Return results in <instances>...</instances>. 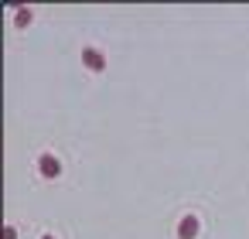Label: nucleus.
<instances>
[{"mask_svg":"<svg viewBox=\"0 0 249 239\" xmlns=\"http://www.w3.org/2000/svg\"><path fill=\"white\" fill-rule=\"evenodd\" d=\"M38 174H41V178H48V181H55V178L62 174V161H58L55 154H48V150H45V154H38Z\"/></svg>","mask_w":249,"mask_h":239,"instance_id":"nucleus-1","label":"nucleus"},{"mask_svg":"<svg viewBox=\"0 0 249 239\" xmlns=\"http://www.w3.org/2000/svg\"><path fill=\"white\" fill-rule=\"evenodd\" d=\"M198 232H201V219L195 212H184L181 222H178V239H195Z\"/></svg>","mask_w":249,"mask_h":239,"instance_id":"nucleus-2","label":"nucleus"},{"mask_svg":"<svg viewBox=\"0 0 249 239\" xmlns=\"http://www.w3.org/2000/svg\"><path fill=\"white\" fill-rule=\"evenodd\" d=\"M82 65H86L89 72H103V69H106V55H103L99 48L86 45V48H82Z\"/></svg>","mask_w":249,"mask_h":239,"instance_id":"nucleus-3","label":"nucleus"},{"mask_svg":"<svg viewBox=\"0 0 249 239\" xmlns=\"http://www.w3.org/2000/svg\"><path fill=\"white\" fill-rule=\"evenodd\" d=\"M31 18H35V11H31V7H21V11L14 14V24H18V28H28Z\"/></svg>","mask_w":249,"mask_h":239,"instance_id":"nucleus-4","label":"nucleus"},{"mask_svg":"<svg viewBox=\"0 0 249 239\" xmlns=\"http://www.w3.org/2000/svg\"><path fill=\"white\" fill-rule=\"evenodd\" d=\"M4 239H18V229L14 225H4Z\"/></svg>","mask_w":249,"mask_h":239,"instance_id":"nucleus-5","label":"nucleus"},{"mask_svg":"<svg viewBox=\"0 0 249 239\" xmlns=\"http://www.w3.org/2000/svg\"><path fill=\"white\" fill-rule=\"evenodd\" d=\"M41 239H55V236H41Z\"/></svg>","mask_w":249,"mask_h":239,"instance_id":"nucleus-6","label":"nucleus"}]
</instances>
